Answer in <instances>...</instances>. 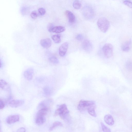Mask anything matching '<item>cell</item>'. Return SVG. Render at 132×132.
Returning a JSON list of instances; mask_svg holds the SVG:
<instances>
[{
    "instance_id": "obj_31",
    "label": "cell",
    "mask_w": 132,
    "mask_h": 132,
    "mask_svg": "<svg viewBox=\"0 0 132 132\" xmlns=\"http://www.w3.org/2000/svg\"><path fill=\"white\" fill-rule=\"evenodd\" d=\"M123 3L125 5H127L130 8H132V2H131L128 0H126L124 1Z\"/></svg>"
},
{
    "instance_id": "obj_8",
    "label": "cell",
    "mask_w": 132,
    "mask_h": 132,
    "mask_svg": "<svg viewBox=\"0 0 132 132\" xmlns=\"http://www.w3.org/2000/svg\"><path fill=\"white\" fill-rule=\"evenodd\" d=\"M68 47V44L67 42H65L60 46L59 49V53L60 56L64 57L65 56Z\"/></svg>"
},
{
    "instance_id": "obj_18",
    "label": "cell",
    "mask_w": 132,
    "mask_h": 132,
    "mask_svg": "<svg viewBox=\"0 0 132 132\" xmlns=\"http://www.w3.org/2000/svg\"><path fill=\"white\" fill-rule=\"evenodd\" d=\"M96 107V104L92 106L89 108L87 110L88 113L91 116L94 117H97V114L95 112V109Z\"/></svg>"
},
{
    "instance_id": "obj_4",
    "label": "cell",
    "mask_w": 132,
    "mask_h": 132,
    "mask_svg": "<svg viewBox=\"0 0 132 132\" xmlns=\"http://www.w3.org/2000/svg\"><path fill=\"white\" fill-rule=\"evenodd\" d=\"M102 50L104 56L107 58L111 57L113 54V47L111 44H106L103 46Z\"/></svg>"
},
{
    "instance_id": "obj_34",
    "label": "cell",
    "mask_w": 132,
    "mask_h": 132,
    "mask_svg": "<svg viewBox=\"0 0 132 132\" xmlns=\"http://www.w3.org/2000/svg\"><path fill=\"white\" fill-rule=\"evenodd\" d=\"M5 104L3 101L1 99L0 100V109H2L4 107Z\"/></svg>"
},
{
    "instance_id": "obj_7",
    "label": "cell",
    "mask_w": 132,
    "mask_h": 132,
    "mask_svg": "<svg viewBox=\"0 0 132 132\" xmlns=\"http://www.w3.org/2000/svg\"><path fill=\"white\" fill-rule=\"evenodd\" d=\"M83 13L85 17L88 19L92 18L94 15V12L92 9L89 7H86L83 9Z\"/></svg>"
},
{
    "instance_id": "obj_11",
    "label": "cell",
    "mask_w": 132,
    "mask_h": 132,
    "mask_svg": "<svg viewBox=\"0 0 132 132\" xmlns=\"http://www.w3.org/2000/svg\"><path fill=\"white\" fill-rule=\"evenodd\" d=\"M24 101L23 100H14L9 103V106L12 108H17L21 106L24 104Z\"/></svg>"
},
{
    "instance_id": "obj_35",
    "label": "cell",
    "mask_w": 132,
    "mask_h": 132,
    "mask_svg": "<svg viewBox=\"0 0 132 132\" xmlns=\"http://www.w3.org/2000/svg\"><path fill=\"white\" fill-rule=\"evenodd\" d=\"M26 130L24 128H21L19 129H18L17 131V132H25Z\"/></svg>"
},
{
    "instance_id": "obj_20",
    "label": "cell",
    "mask_w": 132,
    "mask_h": 132,
    "mask_svg": "<svg viewBox=\"0 0 132 132\" xmlns=\"http://www.w3.org/2000/svg\"><path fill=\"white\" fill-rule=\"evenodd\" d=\"M46 120L45 117L37 116L36 120V123L38 125H41L45 123Z\"/></svg>"
},
{
    "instance_id": "obj_25",
    "label": "cell",
    "mask_w": 132,
    "mask_h": 132,
    "mask_svg": "<svg viewBox=\"0 0 132 132\" xmlns=\"http://www.w3.org/2000/svg\"><path fill=\"white\" fill-rule=\"evenodd\" d=\"M50 62L54 64H57L59 63L58 59L57 57L54 56L50 57L49 58Z\"/></svg>"
},
{
    "instance_id": "obj_32",
    "label": "cell",
    "mask_w": 132,
    "mask_h": 132,
    "mask_svg": "<svg viewBox=\"0 0 132 132\" xmlns=\"http://www.w3.org/2000/svg\"><path fill=\"white\" fill-rule=\"evenodd\" d=\"M76 39L79 41H82L83 39V36L81 34H79L76 37Z\"/></svg>"
},
{
    "instance_id": "obj_10",
    "label": "cell",
    "mask_w": 132,
    "mask_h": 132,
    "mask_svg": "<svg viewBox=\"0 0 132 132\" xmlns=\"http://www.w3.org/2000/svg\"><path fill=\"white\" fill-rule=\"evenodd\" d=\"M20 117L17 115H14L9 116L7 119V123L9 124H11L19 121Z\"/></svg>"
},
{
    "instance_id": "obj_26",
    "label": "cell",
    "mask_w": 132,
    "mask_h": 132,
    "mask_svg": "<svg viewBox=\"0 0 132 132\" xmlns=\"http://www.w3.org/2000/svg\"><path fill=\"white\" fill-rule=\"evenodd\" d=\"M126 67L129 70L132 71V62L129 61L126 63Z\"/></svg>"
},
{
    "instance_id": "obj_29",
    "label": "cell",
    "mask_w": 132,
    "mask_h": 132,
    "mask_svg": "<svg viewBox=\"0 0 132 132\" xmlns=\"http://www.w3.org/2000/svg\"><path fill=\"white\" fill-rule=\"evenodd\" d=\"M38 13L41 16H43L45 15L46 13L45 9L42 8L38 9Z\"/></svg>"
},
{
    "instance_id": "obj_28",
    "label": "cell",
    "mask_w": 132,
    "mask_h": 132,
    "mask_svg": "<svg viewBox=\"0 0 132 132\" xmlns=\"http://www.w3.org/2000/svg\"><path fill=\"white\" fill-rule=\"evenodd\" d=\"M29 9L28 8L23 7L21 9V12L23 15H25L27 14L28 13Z\"/></svg>"
},
{
    "instance_id": "obj_30",
    "label": "cell",
    "mask_w": 132,
    "mask_h": 132,
    "mask_svg": "<svg viewBox=\"0 0 132 132\" xmlns=\"http://www.w3.org/2000/svg\"><path fill=\"white\" fill-rule=\"evenodd\" d=\"M31 17L35 19L38 16V14L36 11H34L31 13Z\"/></svg>"
},
{
    "instance_id": "obj_2",
    "label": "cell",
    "mask_w": 132,
    "mask_h": 132,
    "mask_svg": "<svg viewBox=\"0 0 132 132\" xmlns=\"http://www.w3.org/2000/svg\"><path fill=\"white\" fill-rule=\"evenodd\" d=\"M97 24L99 28L104 33H105L107 31L110 26L109 21L104 17L98 19Z\"/></svg>"
},
{
    "instance_id": "obj_14",
    "label": "cell",
    "mask_w": 132,
    "mask_h": 132,
    "mask_svg": "<svg viewBox=\"0 0 132 132\" xmlns=\"http://www.w3.org/2000/svg\"><path fill=\"white\" fill-rule=\"evenodd\" d=\"M104 120L106 123L109 125H112L114 123V119L110 115H107L104 117Z\"/></svg>"
},
{
    "instance_id": "obj_13",
    "label": "cell",
    "mask_w": 132,
    "mask_h": 132,
    "mask_svg": "<svg viewBox=\"0 0 132 132\" xmlns=\"http://www.w3.org/2000/svg\"><path fill=\"white\" fill-rule=\"evenodd\" d=\"M65 14L70 23H73L74 22L75 20V17L72 12L69 10H66L65 12Z\"/></svg>"
},
{
    "instance_id": "obj_1",
    "label": "cell",
    "mask_w": 132,
    "mask_h": 132,
    "mask_svg": "<svg viewBox=\"0 0 132 132\" xmlns=\"http://www.w3.org/2000/svg\"><path fill=\"white\" fill-rule=\"evenodd\" d=\"M69 113V111L66 105L65 104H64L58 106L54 116L56 117L59 115L62 119L64 120L66 119Z\"/></svg>"
},
{
    "instance_id": "obj_19",
    "label": "cell",
    "mask_w": 132,
    "mask_h": 132,
    "mask_svg": "<svg viewBox=\"0 0 132 132\" xmlns=\"http://www.w3.org/2000/svg\"><path fill=\"white\" fill-rule=\"evenodd\" d=\"M0 86L2 90H8L9 88L7 82L3 80L0 81Z\"/></svg>"
},
{
    "instance_id": "obj_17",
    "label": "cell",
    "mask_w": 132,
    "mask_h": 132,
    "mask_svg": "<svg viewBox=\"0 0 132 132\" xmlns=\"http://www.w3.org/2000/svg\"><path fill=\"white\" fill-rule=\"evenodd\" d=\"M65 29L64 27L58 26L54 27L52 30V32L59 33L64 31Z\"/></svg>"
},
{
    "instance_id": "obj_22",
    "label": "cell",
    "mask_w": 132,
    "mask_h": 132,
    "mask_svg": "<svg viewBox=\"0 0 132 132\" xmlns=\"http://www.w3.org/2000/svg\"><path fill=\"white\" fill-rule=\"evenodd\" d=\"M51 38L54 42L56 43H59L61 42V36L59 35H53Z\"/></svg>"
},
{
    "instance_id": "obj_15",
    "label": "cell",
    "mask_w": 132,
    "mask_h": 132,
    "mask_svg": "<svg viewBox=\"0 0 132 132\" xmlns=\"http://www.w3.org/2000/svg\"><path fill=\"white\" fill-rule=\"evenodd\" d=\"M131 41L130 40L125 41L123 44L122 46V50L124 52L129 51L131 48Z\"/></svg>"
},
{
    "instance_id": "obj_3",
    "label": "cell",
    "mask_w": 132,
    "mask_h": 132,
    "mask_svg": "<svg viewBox=\"0 0 132 132\" xmlns=\"http://www.w3.org/2000/svg\"><path fill=\"white\" fill-rule=\"evenodd\" d=\"M95 104L96 102L95 101L82 100L80 101L78 108L80 111H84L87 110L89 108Z\"/></svg>"
},
{
    "instance_id": "obj_23",
    "label": "cell",
    "mask_w": 132,
    "mask_h": 132,
    "mask_svg": "<svg viewBox=\"0 0 132 132\" xmlns=\"http://www.w3.org/2000/svg\"><path fill=\"white\" fill-rule=\"evenodd\" d=\"M73 6L76 9H80L81 7V5L79 0H75L73 2Z\"/></svg>"
},
{
    "instance_id": "obj_24",
    "label": "cell",
    "mask_w": 132,
    "mask_h": 132,
    "mask_svg": "<svg viewBox=\"0 0 132 132\" xmlns=\"http://www.w3.org/2000/svg\"><path fill=\"white\" fill-rule=\"evenodd\" d=\"M44 94L46 96H49L50 95L51 90L50 88L47 86L44 87L43 89Z\"/></svg>"
},
{
    "instance_id": "obj_33",
    "label": "cell",
    "mask_w": 132,
    "mask_h": 132,
    "mask_svg": "<svg viewBox=\"0 0 132 132\" xmlns=\"http://www.w3.org/2000/svg\"><path fill=\"white\" fill-rule=\"evenodd\" d=\"M54 27L53 24H50L48 27V30L49 32H52V30Z\"/></svg>"
},
{
    "instance_id": "obj_12",
    "label": "cell",
    "mask_w": 132,
    "mask_h": 132,
    "mask_svg": "<svg viewBox=\"0 0 132 132\" xmlns=\"http://www.w3.org/2000/svg\"><path fill=\"white\" fill-rule=\"evenodd\" d=\"M51 41L49 38L43 39L41 40L40 43L41 46L44 48L48 49L51 46Z\"/></svg>"
},
{
    "instance_id": "obj_27",
    "label": "cell",
    "mask_w": 132,
    "mask_h": 132,
    "mask_svg": "<svg viewBox=\"0 0 132 132\" xmlns=\"http://www.w3.org/2000/svg\"><path fill=\"white\" fill-rule=\"evenodd\" d=\"M101 127L103 131L104 132H111V130L109 128H108L103 123H101Z\"/></svg>"
},
{
    "instance_id": "obj_5",
    "label": "cell",
    "mask_w": 132,
    "mask_h": 132,
    "mask_svg": "<svg viewBox=\"0 0 132 132\" xmlns=\"http://www.w3.org/2000/svg\"><path fill=\"white\" fill-rule=\"evenodd\" d=\"M53 103V101L52 99H47L41 102L38 104L37 109L40 110L44 108L49 109L52 105Z\"/></svg>"
},
{
    "instance_id": "obj_9",
    "label": "cell",
    "mask_w": 132,
    "mask_h": 132,
    "mask_svg": "<svg viewBox=\"0 0 132 132\" xmlns=\"http://www.w3.org/2000/svg\"><path fill=\"white\" fill-rule=\"evenodd\" d=\"M34 73L33 69L30 68L27 69L24 71V75L25 78L27 80L30 81L32 79Z\"/></svg>"
},
{
    "instance_id": "obj_16",
    "label": "cell",
    "mask_w": 132,
    "mask_h": 132,
    "mask_svg": "<svg viewBox=\"0 0 132 132\" xmlns=\"http://www.w3.org/2000/svg\"><path fill=\"white\" fill-rule=\"evenodd\" d=\"M49 108H44L39 110L37 113V116L45 117L49 111Z\"/></svg>"
},
{
    "instance_id": "obj_21",
    "label": "cell",
    "mask_w": 132,
    "mask_h": 132,
    "mask_svg": "<svg viewBox=\"0 0 132 132\" xmlns=\"http://www.w3.org/2000/svg\"><path fill=\"white\" fill-rule=\"evenodd\" d=\"M63 125L62 123L61 122L59 121L55 122L53 124L51 127L50 128L49 130L50 131H52L56 128L59 127V126L61 127V126H62Z\"/></svg>"
},
{
    "instance_id": "obj_6",
    "label": "cell",
    "mask_w": 132,
    "mask_h": 132,
    "mask_svg": "<svg viewBox=\"0 0 132 132\" xmlns=\"http://www.w3.org/2000/svg\"><path fill=\"white\" fill-rule=\"evenodd\" d=\"M82 46L84 50L87 52L90 53L92 50V44L89 40H84L82 43Z\"/></svg>"
}]
</instances>
